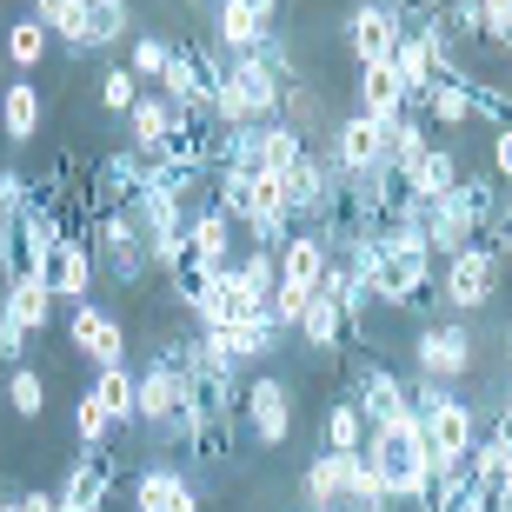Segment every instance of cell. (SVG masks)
<instances>
[{"label": "cell", "instance_id": "cell-1", "mask_svg": "<svg viewBox=\"0 0 512 512\" xmlns=\"http://www.w3.org/2000/svg\"><path fill=\"white\" fill-rule=\"evenodd\" d=\"M87 247H94V273H107L114 286H140L153 273V253H147V233L133 227L127 207H107L87 220Z\"/></svg>", "mask_w": 512, "mask_h": 512}, {"label": "cell", "instance_id": "cell-2", "mask_svg": "<svg viewBox=\"0 0 512 512\" xmlns=\"http://www.w3.org/2000/svg\"><path fill=\"white\" fill-rule=\"evenodd\" d=\"M366 459H373V473H380V493L413 506L419 473H426V433H419V419L373 426V439H366Z\"/></svg>", "mask_w": 512, "mask_h": 512}, {"label": "cell", "instance_id": "cell-3", "mask_svg": "<svg viewBox=\"0 0 512 512\" xmlns=\"http://www.w3.org/2000/svg\"><path fill=\"white\" fill-rule=\"evenodd\" d=\"M220 60L200 47V40H173V67L160 74V87L153 94L167 100L173 114H213V87H220Z\"/></svg>", "mask_w": 512, "mask_h": 512}, {"label": "cell", "instance_id": "cell-4", "mask_svg": "<svg viewBox=\"0 0 512 512\" xmlns=\"http://www.w3.org/2000/svg\"><path fill=\"white\" fill-rule=\"evenodd\" d=\"M413 366H419V380L453 386V380H466V373L479 366V346H473V333H466L459 320H446V326H419Z\"/></svg>", "mask_w": 512, "mask_h": 512}, {"label": "cell", "instance_id": "cell-5", "mask_svg": "<svg viewBox=\"0 0 512 512\" xmlns=\"http://www.w3.org/2000/svg\"><path fill=\"white\" fill-rule=\"evenodd\" d=\"M499 273H506V260H499L493 247H479V240H473L466 253H453V260H446L439 293H446V306H453V313H479V306H493Z\"/></svg>", "mask_w": 512, "mask_h": 512}, {"label": "cell", "instance_id": "cell-6", "mask_svg": "<svg viewBox=\"0 0 512 512\" xmlns=\"http://www.w3.org/2000/svg\"><path fill=\"white\" fill-rule=\"evenodd\" d=\"M240 419H247L253 446H286V433H293V393H286L280 373H253L247 386H240Z\"/></svg>", "mask_w": 512, "mask_h": 512}, {"label": "cell", "instance_id": "cell-7", "mask_svg": "<svg viewBox=\"0 0 512 512\" xmlns=\"http://www.w3.org/2000/svg\"><path fill=\"white\" fill-rule=\"evenodd\" d=\"M326 160H333L346 180H366V173H380L386 160H393V147H386V120H373V114H346L340 127H333V153H326Z\"/></svg>", "mask_w": 512, "mask_h": 512}, {"label": "cell", "instance_id": "cell-8", "mask_svg": "<svg viewBox=\"0 0 512 512\" xmlns=\"http://www.w3.org/2000/svg\"><path fill=\"white\" fill-rule=\"evenodd\" d=\"M353 406L366 413V426H393V419H413V386L399 380L393 366L360 360L353 366Z\"/></svg>", "mask_w": 512, "mask_h": 512}, {"label": "cell", "instance_id": "cell-9", "mask_svg": "<svg viewBox=\"0 0 512 512\" xmlns=\"http://www.w3.org/2000/svg\"><path fill=\"white\" fill-rule=\"evenodd\" d=\"M399 40H406V27H399V7H393V0H360V7L346 14V54L360 60V67L393 60Z\"/></svg>", "mask_w": 512, "mask_h": 512}, {"label": "cell", "instance_id": "cell-10", "mask_svg": "<svg viewBox=\"0 0 512 512\" xmlns=\"http://www.w3.org/2000/svg\"><path fill=\"white\" fill-rule=\"evenodd\" d=\"M67 340L94 360V373H100V366H127V326H120L114 313H100L94 300L67 306Z\"/></svg>", "mask_w": 512, "mask_h": 512}, {"label": "cell", "instance_id": "cell-11", "mask_svg": "<svg viewBox=\"0 0 512 512\" xmlns=\"http://www.w3.org/2000/svg\"><path fill=\"white\" fill-rule=\"evenodd\" d=\"M147 193V160L133 147H120V153H107L94 167V180H87V213H107V207H133Z\"/></svg>", "mask_w": 512, "mask_h": 512}, {"label": "cell", "instance_id": "cell-12", "mask_svg": "<svg viewBox=\"0 0 512 512\" xmlns=\"http://www.w3.org/2000/svg\"><path fill=\"white\" fill-rule=\"evenodd\" d=\"M273 20H280V0H220L213 7V40L227 54H253L273 34Z\"/></svg>", "mask_w": 512, "mask_h": 512}, {"label": "cell", "instance_id": "cell-13", "mask_svg": "<svg viewBox=\"0 0 512 512\" xmlns=\"http://www.w3.org/2000/svg\"><path fill=\"white\" fill-rule=\"evenodd\" d=\"M326 187H333V160H320V153L306 147L293 167L280 173V200H286V220L293 227H313V213H320Z\"/></svg>", "mask_w": 512, "mask_h": 512}, {"label": "cell", "instance_id": "cell-14", "mask_svg": "<svg viewBox=\"0 0 512 512\" xmlns=\"http://www.w3.org/2000/svg\"><path fill=\"white\" fill-rule=\"evenodd\" d=\"M293 333H300L313 353H326V360H340L346 346H360V333H353V320H346V306L333 300L326 286L306 300V313H300V326H293Z\"/></svg>", "mask_w": 512, "mask_h": 512}, {"label": "cell", "instance_id": "cell-15", "mask_svg": "<svg viewBox=\"0 0 512 512\" xmlns=\"http://www.w3.org/2000/svg\"><path fill=\"white\" fill-rule=\"evenodd\" d=\"M107 493H114V453L100 446V453H80L67 486H60L54 512H107Z\"/></svg>", "mask_w": 512, "mask_h": 512}, {"label": "cell", "instance_id": "cell-16", "mask_svg": "<svg viewBox=\"0 0 512 512\" xmlns=\"http://www.w3.org/2000/svg\"><path fill=\"white\" fill-rule=\"evenodd\" d=\"M94 247L87 240H60L54 253H47V286H54V300L60 306H80L87 293H94Z\"/></svg>", "mask_w": 512, "mask_h": 512}, {"label": "cell", "instance_id": "cell-17", "mask_svg": "<svg viewBox=\"0 0 512 512\" xmlns=\"http://www.w3.org/2000/svg\"><path fill=\"white\" fill-rule=\"evenodd\" d=\"M326 266H333V247H326L313 227L286 233V247H280V280L286 286H306V293H313V286L326 280Z\"/></svg>", "mask_w": 512, "mask_h": 512}, {"label": "cell", "instance_id": "cell-18", "mask_svg": "<svg viewBox=\"0 0 512 512\" xmlns=\"http://www.w3.org/2000/svg\"><path fill=\"white\" fill-rule=\"evenodd\" d=\"M233 233H240V227H233V220H227L220 207H193V220H187V247L200 253V260H207L213 273H227V266L240 260V247H233Z\"/></svg>", "mask_w": 512, "mask_h": 512}, {"label": "cell", "instance_id": "cell-19", "mask_svg": "<svg viewBox=\"0 0 512 512\" xmlns=\"http://www.w3.org/2000/svg\"><path fill=\"white\" fill-rule=\"evenodd\" d=\"M133 512H200V493L173 466H147L133 479Z\"/></svg>", "mask_w": 512, "mask_h": 512}, {"label": "cell", "instance_id": "cell-20", "mask_svg": "<svg viewBox=\"0 0 512 512\" xmlns=\"http://www.w3.org/2000/svg\"><path fill=\"white\" fill-rule=\"evenodd\" d=\"M173 120H180V114H173L167 100L153 94V87H140V100L127 107V147L140 153V160H153V153H160V140L173 133Z\"/></svg>", "mask_w": 512, "mask_h": 512}, {"label": "cell", "instance_id": "cell-21", "mask_svg": "<svg viewBox=\"0 0 512 512\" xmlns=\"http://www.w3.org/2000/svg\"><path fill=\"white\" fill-rule=\"evenodd\" d=\"M40 120H47V107H40V87H34L27 74L7 80V87H0V133H7L14 147H27V140L40 133Z\"/></svg>", "mask_w": 512, "mask_h": 512}, {"label": "cell", "instance_id": "cell-22", "mask_svg": "<svg viewBox=\"0 0 512 512\" xmlns=\"http://www.w3.org/2000/svg\"><path fill=\"white\" fill-rule=\"evenodd\" d=\"M399 107H406V87H399V74H393V60H373V67H360V107H353V114L393 120Z\"/></svg>", "mask_w": 512, "mask_h": 512}, {"label": "cell", "instance_id": "cell-23", "mask_svg": "<svg viewBox=\"0 0 512 512\" xmlns=\"http://www.w3.org/2000/svg\"><path fill=\"white\" fill-rule=\"evenodd\" d=\"M94 393H100V406H107V419H114V433L140 419V373H127V366H100Z\"/></svg>", "mask_w": 512, "mask_h": 512}, {"label": "cell", "instance_id": "cell-24", "mask_svg": "<svg viewBox=\"0 0 512 512\" xmlns=\"http://www.w3.org/2000/svg\"><path fill=\"white\" fill-rule=\"evenodd\" d=\"M0 306H7V313H14L27 333H40V326H54V306H60V300H54V286H47V280H7Z\"/></svg>", "mask_w": 512, "mask_h": 512}, {"label": "cell", "instance_id": "cell-25", "mask_svg": "<svg viewBox=\"0 0 512 512\" xmlns=\"http://www.w3.org/2000/svg\"><path fill=\"white\" fill-rule=\"evenodd\" d=\"M406 180H413V200L426 207V200H439V193H453V187H459V160H453L446 147H426L413 167H406Z\"/></svg>", "mask_w": 512, "mask_h": 512}, {"label": "cell", "instance_id": "cell-26", "mask_svg": "<svg viewBox=\"0 0 512 512\" xmlns=\"http://www.w3.org/2000/svg\"><path fill=\"white\" fill-rule=\"evenodd\" d=\"M34 20L67 47V54H87V7H80V0H34Z\"/></svg>", "mask_w": 512, "mask_h": 512}, {"label": "cell", "instance_id": "cell-27", "mask_svg": "<svg viewBox=\"0 0 512 512\" xmlns=\"http://www.w3.org/2000/svg\"><path fill=\"white\" fill-rule=\"evenodd\" d=\"M366 439H373L366 413L353 399H333V406H326V453H366Z\"/></svg>", "mask_w": 512, "mask_h": 512}, {"label": "cell", "instance_id": "cell-28", "mask_svg": "<svg viewBox=\"0 0 512 512\" xmlns=\"http://www.w3.org/2000/svg\"><path fill=\"white\" fill-rule=\"evenodd\" d=\"M433 54H439V47H433L426 34H406V40L393 47V74H399V87H406V100H419V94H426V74H433Z\"/></svg>", "mask_w": 512, "mask_h": 512}, {"label": "cell", "instance_id": "cell-29", "mask_svg": "<svg viewBox=\"0 0 512 512\" xmlns=\"http://www.w3.org/2000/svg\"><path fill=\"white\" fill-rule=\"evenodd\" d=\"M346 466H353V453H313L306 459V506H326V499L346 493Z\"/></svg>", "mask_w": 512, "mask_h": 512}, {"label": "cell", "instance_id": "cell-30", "mask_svg": "<svg viewBox=\"0 0 512 512\" xmlns=\"http://www.w3.org/2000/svg\"><path fill=\"white\" fill-rule=\"evenodd\" d=\"M0 47H7V60H14L20 74H27V67H40V60L54 54V34H47L34 14H20L14 27H7V40H0Z\"/></svg>", "mask_w": 512, "mask_h": 512}, {"label": "cell", "instance_id": "cell-31", "mask_svg": "<svg viewBox=\"0 0 512 512\" xmlns=\"http://www.w3.org/2000/svg\"><path fill=\"white\" fill-rule=\"evenodd\" d=\"M114 40H133V7L127 0H100V7H87V54L114 47Z\"/></svg>", "mask_w": 512, "mask_h": 512}, {"label": "cell", "instance_id": "cell-32", "mask_svg": "<svg viewBox=\"0 0 512 512\" xmlns=\"http://www.w3.org/2000/svg\"><path fill=\"white\" fill-rule=\"evenodd\" d=\"M306 153V133H293L286 120H273V127H260V173L266 180H280L293 160Z\"/></svg>", "mask_w": 512, "mask_h": 512}, {"label": "cell", "instance_id": "cell-33", "mask_svg": "<svg viewBox=\"0 0 512 512\" xmlns=\"http://www.w3.org/2000/svg\"><path fill=\"white\" fill-rule=\"evenodd\" d=\"M167 280H173V300L200 306V300H207V286H213V266L200 260V253H193V247H180V253H173V260H167Z\"/></svg>", "mask_w": 512, "mask_h": 512}, {"label": "cell", "instance_id": "cell-34", "mask_svg": "<svg viewBox=\"0 0 512 512\" xmlns=\"http://www.w3.org/2000/svg\"><path fill=\"white\" fill-rule=\"evenodd\" d=\"M233 273H240V286H247L253 300H273V286H280V253L247 247L240 260H233Z\"/></svg>", "mask_w": 512, "mask_h": 512}, {"label": "cell", "instance_id": "cell-35", "mask_svg": "<svg viewBox=\"0 0 512 512\" xmlns=\"http://www.w3.org/2000/svg\"><path fill=\"white\" fill-rule=\"evenodd\" d=\"M74 433H80V446H87V453L114 446V419H107V406H100L94 386H87V393H80V406H74Z\"/></svg>", "mask_w": 512, "mask_h": 512}, {"label": "cell", "instance_id": "cell-36", "mask_svg": "<svg viewBox=\"0 0 512 512\" xmlns=\"http://www.w3.org/2000/svg\"><path fill=\"white\" fill-rule=\"evenodd\" d=\"M167 67H173V40L167 34H133V54H127L133 80H160Z\"/></svg>", "mask_w": 512, "mask_h": 512}, {"label": "cell", "instance_id": "cell-37", "mask_svg": "<svg viewBox=\"0 0 512 512\" xmlns=\"http://www.w3.org/2000/svg\"><path fill=\"white\" fill-rule=\"evenodd\" d=\"M466 87H473V80H466ZM466 87H426V120H433V127H466V120H473V100H466Z\"/></svg>", "mask_w": 512, "mask_h": 512}, {"label": "cell", "instance_id": "cell-38", "mask_svg": "<svg viewBox=\"0 0 512 512\" xmlns=\"http://www.w3.org/2000/svg\"><path fill=\"white\" fill-rule=\"evenodd\" d=\"M7 406H14L20 419H40V413H47V380H40L34 366H14V380H7Z\"/></svg>", "mask_w": 512, "mask_h": 512}, {"label": "cell", "instance_id": "cell-39", "mask_svg": "<svg viewBox=\"0 0 512 512\" xmlns=\"http://www.w3.org/2000/svg\"><path fill=\"white\" fill-rule=\"evenodd\" d=\"M479 47L512 54V0H479Z\"/></svg>", "mask_w": 512, "mask_h": 512}, {"label": "cell", "instance_id": "cell-40", "mask_svg": "<svg viewBox=\"0 0 512 512\" xmlns=\"http://www.w3.org/2000/svg\"><path fill=\"white\" fill-rule=\"evenodd\" d=\"M313 293H320V286H313ZM313 293H306V286H273V300H266V320H273V333H293V326H300V313H306V300H313Z\"/></svg>", "mask_w": 512, "mask_h": 512}, {"label": "cell", "instance_id": "cell-41", "mask_svg": "<svg viewBox=\"0 0 512 512\" xmlns=\"http://www.w3.org/2000/svg\"><path fill=\"white\" fill-rule=\"evenodd\" d=\"M466 100H473V114H479V120H493V133L512 127V94H499V87L473 80V87H466Z\"/></svg>", "mask_w": 512, "mask_h": 512}, {"label": "cell", "instance_id": "cell-42", "mask_svg": "<svg viewBox=\"0 0 512 512\" xmlns=\"http://www.w3.org/2000/svg\"><path fill=\"white\" fill-rule=\"evenodd\" d=\"M133 100H140V80H133L127 67H107V74H100V107H107V114H127Z\"/></svg>", "mask_w": 512, "mask_h": 512}, {"label": "cell", "instance_id": "cell-43", "mask_svg": "<svg viewBox=\"0 0 512 512\" xmlns=\"http://www.w3.org/2000/svg\"><path fill=\"white\" fill-rule=\"evenodd\" d=\"M479 247H493L499 260H512V200H499V207H493V220L479 227Z\"/></svg>", "mask_w": 512, "mask_h": 512}, {"label": "cell", "instance_id": "cell-44", "mask_svg": "<svg viewBox=\"0 0 512 512\" xmlns=\"http://www.w3.org/2000/svg\"><path fill=\"white\" fill-rule=\"evenodd\" d=\"M20 200H27V173H20V167H0V227L20 213Z\"/></svg>", "mask_w": 512, "mask_h": 512}, {"label": "cell", "instance_id": "cell-45", "mask_svg": "<svg viewBox=\"0 0 512 512\" xmlns=\"http://www.w3.org/2000/svg\"><path fill=\"white\" fill-rule=\"evenodd\" d=\"M27 340H34V333H27V326H20L14 313L0 306V360H14V366H20V353H27Z\"/></svg>", "mask_w": 512, "mask_h": 512}, {"label": "cell", "instance_id": "cell-46", "mask_svg": "<svg viewBox=\"0 0 512 512\" xmlns=\"http://www.w3.org/2000/svg\"><path fill=\"white\" fill-rule=\"evenodd\" d=\"M493 173H499V180H512V127L493 133Z\"/></svg>", "mask_w": 512, "mask_h": 512}, {"label": "cell", "instance_id": "cell-47", "mask_svg": "<svg viewBox=\"0 0 512 512\" xmlns=\"http://www.w3.org/2000/svg\"><path fill=\"white\" fill-rule=\"evenodd\" d=\"M486 439H493V446H506V453H512V399H506V406H499V419H493V426H486Z\"/></svg>", "mask_w": 512, "mask_h": 512}, {"label": "cell", "instance_id": "cell-48", "mask_svg": "<svg viewBox=\"0 0 512 512\" xmlns=\"http://www.w3.org/2000/svg\"><path fill=\"white\" fill-rule=\"evenodd\" d=\"M313 512H386V506H373V499H353V493H340V499H326V506H313Z\"/></svg>", "mask_w": 512, "mask_h": 512}, {"label": "cell", "instance_id": "cell-49", "mask_svg": "<svg viewBox=\"0 0 512 512\" xmlns=\"http://www.w3.org/2000/svg\"><path fill=\"white\" fill-rule=\"evenodd\" d=\"M14 512H54V499H47V493H20Z\"/></svg>", "mask_w": 512, "mask_h": 512}, {"label": "cell", "instance_id": "cell-50", "mask_svg": "<svg viewBox=\"0 0 512 512\" xmlns=\"http://www.w3.org/2000/svg\"><path fill=\"white\" fill-rule=\"evenodd\" d=\"M80 7H100V0H80Z\"/></svg>", "mask_w": 512, "mask_h": 512}, {"label": "cell", "instance_id": "cell-51", "mask_svg": "<svg viewBox=\"0 0 512 512\" xmlns=\"http://www.w3.org/2000/svg\"><path fill=\"white\" fill-rule=\"evenodd\" d=\"M506 380H512V360H506Z\"/></svg>", "mask_w": 512, "mask_h": 512}]
</instances>
